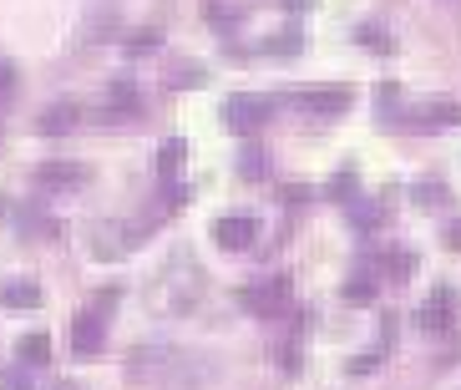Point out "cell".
<instances>
[{
	"instance_id": "ba28073f",
	"label": "cell",
	"mask_w": 461,
	"mask_h": 390,
	"mask_svg": "<svg viewBox=\"0 0 461 390\" xmlns=\"http://www.w3.org/2000/svg\"><path fill=\"white\" fill-rule=\"evenodd\" d=\"M86 177H92L86 162H41V168H36V183H41V188H56V193L86 188Z\"/></svg>"
},
{
	"instance_id": "3957f363",
	"label": "cell",
	"mask_w": 461,
	"mask_h": 390,
	"mask_svg": "<svg viewBox=\"0 0 461 390\" xmlns=\"http://www.w3.org/2000/svg\"><path fill=\"white\" fill-rule=\"evenodd\" d=\"M239 299H244V310H249V314L279 320V314L294 310V284L279 274V279H264V284H249V289H239Z\"/></svg>"
},
{
	"instance_id": "8fae6325",
	"label": "cell",
	"mask_w": 461,
	"mask_h": 390,
	"mask_svg": "<svg viewBox=\"0 0 461 390\" xmlns=\"http://www.w3.org/2000/svg\"><path fill=\"white\" fill-rule=\"evenodd\" d=\"M15 229L26 233V239H51L56 218H46L41 203H15Z\"/></svg>"
},
{
	"instance_id": "4316f807",
	"label": "cell",
	"mask_w": 461,
	"mask_h": 390,
	"mask_svg": "<svg viewBox=\"0 0 461 390\" xmlns=\"http://www.w3.org/2000/svg\"><path fill=\"white\" fill-rule=\"evenodd\" d=\"M375 107L385 112V117H391V112L401 107V86H380V96H375Z\"/></svg>"
},
{
	"instance_id": "6da1fadb",
	"label": "cell",
	"mask_w": 461,
	"mask_h": 390,
	"mask_svg": "<svg viewBox=\"0 0 461 390\" xmlns=\"http://www.w3.org/2000/svg\"><path fill=\"white\" fill-rule=\"evenodd\" d=\"M148 299L158 314H193V304L203 299V269L188 254H177L173 264L158 269V279L148 284Z\"/></svg>"
},
{
	"instance_id": "d6a6232c",
	"label": "cell",
	"mask_w": 461,
	"mask_h": 390,
	"mask_svg": "<svg viewBox=\"0 0 461 390\" xmlns=\"http://www.w3.org/2000/svg\"><path fill=\"white\" fill-rule=\"evenodd\" d=\"M279 5H285V11H310L314 0H279Z\"/></svg>"
},
{
	"instance_id": "7402d4cb",
	"label": "cell",
	"mask_w": 461,
	"mask_h": 390,
	"mask_svg": "<svg viewBox=\"0 0 461 390\" xmlns=\"http://www.w3.org/2000/svg\"><path fill=\"white\" fill-rule=\"evenodd\" d=\"M208 26H213V31H233V26H239V15H233L229 5H208Z\"/></svg>"
},
{
	"instance_id": "9a60e30c",
	"label": "cell",
	"mask_w": 461,
	"mask_h": 390,
	"mask_svg": "<svg viewBox=\"0 0 461 390\" xmlns=\"http://www.w3.org/2000/svg\"><path fill=\"white\" fill-rule=\"evenodd\" d=\"M416 117H420V122H431V127H461V102L441 96V102H431V107H420Z\"/></svg>"
},
{
	"instance_id": "f1b7e54d",
	"label": "cell",
	"mask_w": 461,
	"mask_h": 390,
	"mask_svg": "<svg viewBox=\"0 0 461 390\" xmlns=\"http://www.w3.org/2000/svg\"><path fill=\"white\" fill-rule=\"evenodd\" d=\"M360 41H366V46H380V51H391V36L375 31V26H360Z\"/></svg>"
},
{
	"instance_id": "4fadbf2b",
	"label": "cell",
	"mask_w": 461,
	"mask_h": 390,
	"mask_svg": "<svg viewBox=\"0 0 461 390\" xmlns=\"http://www.w3.org/2000/svg\"><path fill=\"white\" fill-rule=\"evenodd\" d=\"M0 304H5V310H36V304H41V284L36 279L5 284V289H0Z\"/></svg>"
},
{
	"instance_id": "cb8c5ba5",
	"label": "cell",
	"mask_w": 461,
	"mask_h": 390,
	"mask_svg": "<svg viewBox=\"0 0 461 390\" xmlns=\"http://www.w3.org/2000/svg\"><path fill=\"white\" fill-rule=\"evenodd\" d=\"M0 390H36L26 370H0Z\"/></svg>"
},
{
	"instance_id": "7a4b0ae2",
	"label": "cell",
	"mask_w": 461,
	"mask_h": 390,
	"mask_svg": "<svg viewBox=\"0 0 461 390\" xmlns=\"http://www.w3.org/2000/svg\"><path fill=\"white\" fill-rule=\"evenodd\" d=\"M193 365H203V360H188V355H177L173 345H142V350L127 355V376L158 385V380H177L183 370H193Z\"/></svg>"
},
{
	"instance_id": "f546056e",
	"label": "cell",
	"mask_w": 461,
	"mask_h": 390,
	"mask_svg": "<svg viewBox=\"0 0 461 390\" xmlns=\"http://www.w3.org/2000/svg\"><path fill=\"white\" fill-rule=\"evenodd\" d=\"M258 51H299V36H274V41H264Z\"/></svg>"
},
{
	"instance_id": "ac0fdd59",
	"label": "cell",
	"mask_w": 461,
	"mask_h": 390,
	"mask_svg": "<svg viewBox=\"0 0 461 390\" xmlns=\"http://www.w3.org/2000/svg\"><path fill=\"white\" fill-rule=\"evenodd\" d=\"M127 51H132V56L163 51V31H158V26H142V31H132V36H127Z\"/></svg>"
},
{
	"instance_id": "603a6c76",
	"label": "cell",
	"mask_w": 461,
	"mask_h": 390,
	"mask_svg": "<svg viewBox=\"0 0 461 390\" xmlns=\"http://www.w3.org/2000/svg\"><path fill=\"white\" fill-rule=\"evenodd\" d=\"M411 198H416V203H447V188H441V183H416Z\"/></svg>"
},
{
	"instance_id": "7c38bea8",
	"label": "cell",
	"mask_w": 461,
	"mask_h": 390,
	"mask_svg": "<svg viewBox=\"0 0 461 390\" xmlns=\"http://www.w3.org/2000/svg\"><path fill=\"white\" fill-rule=\"evenodd\" d=\"M77 122H82V107L61 102V107H46L41 117H36V127H41V137H61V132H71Z\"/></svg>"
},
{
	"instance_id": "836d02e7",
	"label": "cell",
	"mask_w": 461,
	"mask_h": 390,
	"mask_svg": "<svg viewBox=\"0 0 461 390\" xmlns=\"http://www.w3.org/2000/svg\"><path fill=\"white\" fill-rule=\"evenodd\" d=\"M56 390H82V385H77V380H61V385H56Z\"/></svg>"
},
{
	"instance_id": "277c9868",
	"label": "cell",
	"mask_w": 461,
	"mask_h": 390,
	"mask_svg": "<svg viewBox=\"0 0 461 390\" xmlns=\"http://www.w3.org/2000/svg\"><path fill=\"white\" fill-rule=\"evenodd\" d=\"M254 239H258V218L244 213V208H233V213L213 218V243H218V249H229V254H244Z\"/></svg>"
},
{
	"instance_id": "e0dca14e",
	"label": "cell",
	"mask_w": 461,
	"mask_h": 390,
	"mask_svg": "<svg viewBox=\"0 0 461 390\" xmlns=\"http://www.w3.org/2000/svg\"><path fill=\"white\" fill-rule=\"evenodd\" d=\"M46 360H51V335L36 330V335L21 340V365H46Z\"/></svg>"
},
{
	"instance_id": "5b68a950",
	"label": "cell",
	"mask_w": 461,
	"mask_h": 390,
	"mask_svg": "<svg viewBox=\"0 0 461 390\" xmlns=\"http://www.w3.org/2000/svg\"><path fill=\"white\" fill-rule=\"evenodd\" d=\"M274 117V102L269 96H229V102H223V122H229L233 132H258V127H264V122Z\"/></svg>"
},
{
	"instance_id": "d4e9b609",
	"label": "cell",
	"mask_w": 461,
	"mask_h": 390,
	"mask_svg": "<svg viewBox=\"0 0 461 390\" xmlns=\"http://www.w3.org/2000/svg\"><path fill=\"white\" fill-rule=\"evenodd\" d=\"M380 218H385V213H380L375 203H360V208H355V229H375Z\"/></svg>"
},
{
	"instance_id": "d6986e66",
	"label": "cell",
	"mask_w": 461,
	"mask_h": 390,
	"mask_svg": "<svg viewBox=\"0 0 461 390\" xmlns=\"http://www.w3.org/2000/svg\"><path fill=\"white\" fill-rule=\"evenodd\" d=\"M385 258H391V264H385V274H391V279H406V274L416 269V264H411V258H416L411 249H391Z\"/></svg>"
},
{
	"instance_id": "83f0119b",
	"label": "cell",
	"mask_w": 461,
	"mask_h": 390,
	"mask_svg": "<svg viewBox=\"0 0 461 390\" xmlns=\"http://www.w3.org/2000/svg\"><path fill=\"white\" fill-rule=\"evenodd\" d=\"M198 81H203V71H198V67H183V71H173V77H167V86H198Z\"/></svg>"
},
{
	"instance_id": "ffe728a7",
	"label": "cell",
	"mask_w": 461,
	"mask_h": 390,
	"mask_svg": "<svg viewBox=\"0 0 461 390\" xmlns=\"http://www.w3.org/2000/svg\"><path fill=\"white\" fill-rule=\"evenodd\" d=\"M15 86H21V71H15L11 56H0V102H5V96H15Z\"/></svg>"
},
{
	"instance_id": "5bb4252c",
	"label": "cell",
	"mask_w": 461,
	"mask_h": 390,
	"mask_svg": "<svg viewBox=\"0 0 461 390\" xmlns=\"http://www.w3.org/2000/svg\"><path fill=\"white\" fill-rule=\"evenodd\" d=\"M183 162H188V142H183V137H167L163 148H158V177L173 183V177L183 173Z\"/></svg>"
},
{
	"instance_id": "1f68e13d",
	"label": "cell",
	"mask_w": 461,
	"mask_h": 390,
	"mask_svg": "<svg viewBox=\"0 0 461 390\" xmlns=\"http://www.w3.org/2000/svg\"><path fill=\"white\" fill-rule=\"evenodd\" d=\"M375 365H380V355H360V360H355L350 370H355V376H370V370H375Z\"/></svg>"
},
{
	"instance_id": "2e32d148",
	"label": "cell",
	"mask_w": 461,
	"mask_h": 390,
	"mask_svg": "<svg viewBox=\"0 0 461 390\" xmlns=\"http://www.w3.org/2000/svg\"><path fill=\"white\" fill-rule=\"evenodd\" d=\"M375 295H380V284L370 279V274H355V279H345V289H339L345 304H375Z\"/></svg>"
},
{
	"instance_id": "4dcf8cb0",
	"label": "cell",
	"mask_w": 461,
	"mask_h": 390,
	"mask_svg": "<svg viewBox=\"0 0 461 390\" xmlns=\"http://www.w3.org/2000/svg\"><path fill=\"white\" fill-rule=\"evenodd\" d=\"M279 360H285V370H299V345H294V340L279 350Z\"/></svg>"
},
{
	"instance_id": "8992f818",
	"label": "cell",
	"mask_w": 461,
	"mask_h": 390,
	"mask_svg": "<svg viewBox=\"0 0 461 390\" xmlns=\"http://www.w3.org/2000/svg\"><path fill=\"white\" fill-rule=\"evenodd\" d=\"M102 345H107V320L92 314V310H82L77 320H71V355L92 360V355H102Z\"/></svg>"
},
{
	"instance_id": "484cf974",
	"label": "cell",
	"mask_w": 461,
	"mask_h": 390,
	"mask_svg": "<svg viewBox=\"0 0 461 390\" xmlns=\"http://www.w3.org/2000/svg\"><path fill=\"white\" fill-rule=\"evenodd\" d=\"M325 193H330V198H355V173H339Z\"/></svg>"
},
{
	"instance_id": "9c48e42d",
	"label": "cell",
	"mask_w": 461,
	"mask_h": 390,
	"mask_svg": "<svg viewBox=\"0 0 461 390\" xmlns=\"http://www.w3.org/2000/svg\"><path fill=\"white\" fill-rule=\"evenodd\" d=\"M96 122H132V117H142V92L137 86H127V81H117L107 92V102L92 112Z\"/></svg>"
},
{
	"instance_id": "52a82bcc",
	"label": "cell",
	"mask_w": 461,
	"mask_h": 390,
	"mask_svg": "<svg viewBox=\"0 0 461 390\" xmlns=\"http://www.w3.org/2000/svg\"><path fill=\"white\" fill-rule=\"evenodd\" d=\"M294 107L310 112V117H339V112H350V86H314V92H299Z\"/></svg>"
},
{
	"instance_id": "44dd1931",
	"label": "cell",
	"mask_w": 461,
	"mask_h": 390,
	"mask_svg": "<svg viewBox=\"0 0 461 390\" xmlns=\"http://www.w3.org/2000/svg\"><path fill=\"white\" fill-rule=\"evenodd\" d=\"M117 299H122V289H102V295H92V314L112 320V310H117Z\"/></svg>"
},
{
	"instance_id": "30bf717a",
	"label": "cell",
	"mask_w": 461,
	"mask_h": 390,
	"mask_svg": "<svg viewBox=\"0 0 461 390\" xmlns=\"http://www.w3.org/2000/svg\"><path fill=\"white\" fill-rule=\"evenodd\" d=\"M451 310H456V295L441 284V289H436V295L416 310V324L426 330V335H441V330H451Z\"/></svg>"
}]
</instances>
